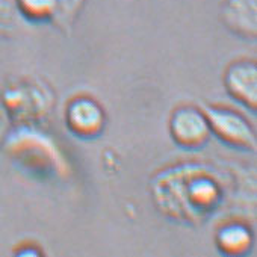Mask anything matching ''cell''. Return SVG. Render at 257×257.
Listing matches in <instances>:
<instances>
[{
    "instance_id": "obj_4",
    "label": "cell",
    "mask_w": 257,
    "mask_h": 257,
    "mask_svg": "<svg viewBox=\"0 0 257 257\" xmlns=\"http://www.w3.org/2000/svg\"><path fill=\"white\" fill-rule=\"evenodd\" d=\"M67 122L71 131L80 137H94L104 125L101 106L89 97H77L67 107Z\"/></svg>"
},
{
    "instance_id": "obj_8",
    "label": "cell",
    "mask_w": 257,
    "mask_h": 257,
    "mask_svg": "<svg viewBox=\"0 0 257 257\" xmlns=\"http://www.w3.org/2000/svg\"><path fill=\"white\" fill-rule=\"evenodd\" d=\"M26 22L19 10L17 0H0V35H16Z\"/></svg>"
},
{
    "instance_id": "obj_5",
    "label": "cell",
    "mask_w": 257,
    "mask_h": 257,
    "mask_svg": "<svg viewBox=\"0 0 257 257\" xmlns=\"http://www.w3.org/2000/svg\"><path fill=\"white\" fill-rule=\"evenodd\" d=\"M221 20L233 34L252 40L257 34V0H224Z\"/></svg>"
},
{
    "instance_id": "obj_9",
    "label": "cell",
    "mask_w": 257,
    "mask_h": 257,
    "mask_svg": "<svg viewBox=\"0 0 257 257\" xmlns=\"http://www.w3.org/2000/svg\"><path fill=\"white\" fill-rule=\"evenodd\" d=\"M11 113L7 109V106L4 103H0V144L4 143V140L8 137L10 127H11Z\"/></svg>"
},
{
    "instance_id": "obj_7",
    "label": "cell",
    "mask_w": 257,
    "mask_h": 257,
    "mask_svg": "<svg viewBox=\"0 0 257 257\" xmlns=\"http://www.w3.org/2000/svg\"><path fill=\"white\" fill-rule=\"evenodd\" d=\"M17 5L28 22H44L56 17L61 0H17Z\"/></svg>"
},
{
    "instance_id": "obj_1",
    "label": "cell",
    "mask_w": 257,
    "mask_h": 257,
    "mask_svg": "<svg viewBox=\"0 0 257 257\" xmlns=\"http://www.w3.org/2000/svg\"><path fill=\"white\" fill-rule=\"evenodd\" d=\"M203 112L209 121L210 132L221 138L224 143L239 149L254 150L255 134L252 125L243 115L233 109L212 104L204 106Z\"/></svg>"
},
{
    "instance_id": "obj_6",
    "label": "cell",
    "mask_w": 257,
    "mask_h": 257,
    "mask_svg": "<svg viewBox=\"0 0 257 257\" xmlns=\"http://www.w3.org/2000/svg\"><path fill=\"white\" fill-rule=\"evenodd\" d=\"M251 240H252L251 231L248 230L246 225L239 224V222L222 225L216 236L218 246L224 252H228V254L243 252L245 249L251 246Z\"/></svg>"
},
{
    "instance_id": "obj_3",
    "label": "cell",
    "mask_w": 257,
    "mask_h": 257,
    "mask_svg": "<svg viewBox=\"0 0 257 257\" xmlns=\"http://www.w3.org/2000/svg\"><path fill=\"white\" fill-rule=\"evenodd\" d=\"M228 94L249 109L257 104V68L252 61H236L224 74Z\"/></svg>"
},
{
    "instance_id": "obj_2",
    "label": "cell",
    "mask_w": 257,
    "mask_h": 257,
    "mask_svg": "<svg viewBox=\"0 0 257 257\" xmlns=\"http://www.w3.org/2000/svg\"><path fill=\"white\" fill-rule=\"evenodd\" d=\"M170 132L177 144L188 149L201 147L212 134L206 113L194 106H182L173 112Z\"/></svg>"
}]
</instances>
